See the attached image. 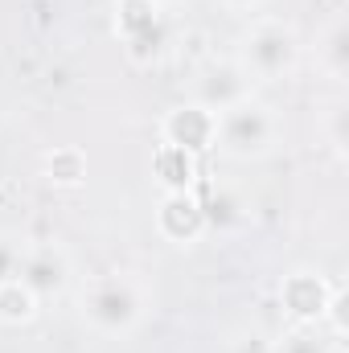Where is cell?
<instances>
[{
	"label": "cell",
	"mask_w": 349,
	"mask_h": 353,
	"mask_svg": "<svg viewBox=\"0 0 349 353\" xmlns=\"http://www.w3.org/2000/svg\"><path fill=\"white\" fill-rule=\"evenodd\" d=\"M83 321L99 337H132L148 312V296L144 288L123 275V271H107V275H94L87 288H83Z\"/></svg>",
	"instance_id": "obj_1"
},
{
	"label": "cell",
	"mask_w": 349,
	"mask_h": 353,
	"mask_svg": "<svg viewBox=\"0 0 349 353\" xmlns=\"http://www.w3.org/2000/svg\"><path fill=\"white\" fill-rule=\"evenodd\" d=\"M279 119L259 99H243L214 115V148L230 161H259L275 148Z\"/></svg>",
	"instance_id": "obj_2"
},
{
	"label": "cell",
	"mask_w": 349,
	"mask_h": 353,
	"mask_svg": "<svg viewBox=\"0 0 349 353\" xmlns=\"http://www.w3.org/2000/svg\"><path fill=\"white\" fill-rule=\"evenodd\" d=\"M300 62V33L288 21H255L243 33V50H239V66L247 70L251 83H279L296 70Z\"/></svg>",
	"instance_id": "obj_3"
},
{
	"label": "cell",
	"mask_w": 349,
	"mask_h": 353,
	"mask_svg": "<svg viewBox=\"0 0 349 353\" xmlns=\"http://www.w3.org/2000/svg\"><path fill=\"white\" fill-rule=\"evenodd\" d=\"M115 37L136 66H157L173 50V25L152 0H115Z\"/></svg>",
	"instance_id": "obj_4"
},
{
	"label": "cell",
	"mask_w": 349,
	"mask_h": 353,
	"mask_svg": "<svg viewBox=\"0 0 349 353\" xmlns=\"http://www.w3.org/2000/svg\"><path fill=\"white\" fill-rule=\"evenodd\" d=\"M333 283L325 279V275H317V271H292V275H283V283H279V304H283V312L296 321V325H321L325 321V308H329V300H333Z\"/></svg>",
	"instance_id": "obj_5"
},
{
	"label": "cell",
	"mask_w": 349,
	"mask_h": 353,
	"mask_svg": "<svg viewBox=\"0 0 349 353\" xmlns=\"http://www.w3.org/2000/svg\"><path fill=\"white\" fill-rule=\"evenodd\" d=\"M251 99V79L239 62H210L197 70V83H193V103L206 107V111H226L235 103Z\"/></svg>",
	"instance_id": "obj_6"
},
{
	"label": "cell",
	"mask_w": 349,
	"mask_h": 353,
	"mask_svg": "<svg viewBox=\"0 0 349 353\" xmlns=\"http://www.w3.org/2000/svg\"><path fill=\"white\" fill-rule=\"evenodd\" d=\"M37 300L46 296H58L66 292L70 283V255L58 247V243H41V247H25V259H21V275H17Z\"/></svg>",
	"instance_id": "obj_7"
},
{
	"label": "cell",
	"mask_w": 349,
	"mask_h": 353,
	"mask_svg": "<svg viewBox=\"0 0 349 353\" xmlns=\"http://www.w3.org/2000/svg\"><path fill=\"white\" fill-rule=\"evenodd\" d=\"M157 230H161V239H169L173 247H193V243L210 230L206 205H201L193 193H165L161 205H157Z\"/></svg>",
	"instance_id": "obj_8"
},
{
	"label": "cell",
	"mask_w": 349,
	"mask_h": 353,
	"mask_svg": "<svg viewBox=\"0 0 349 353\" xmlns=\"http://www.w3.org/2000/svg\"><path fill=\"white\" fill-rule=\"evenodd\" d=\"M161 144L185 148V152H193V157L210 152V148H214V111H206V107H197V103L173 107V111L161 119Z\"/></svg>",
	"instance_id": "obj_9"
},
{
	"label": "cell",
	"mask_w": 349,
	"mask_h": 353,
	"mask_svg": "<svg viewBox=\"0 0 349 353\" xmlns=\"http://www.w3.org/2000/svg\"><path fill=\"white\" fill-rule=\"evenodd\" d=\"M201 176V165L193 152L173 148V144H157L152 152V181L165 189V193H189Z\"/></svg>",
	"instance_id": "obj_10"
},
{
	"label": "cell",
	"mask_w": 349,
	"mask_h": 353,
	"mask_svg": "<svg viewBox=\"0 0 349 353\" xmlns=\"http://www.w3.org/2000/svg\"><path fill=\"white\" fill-rule=\"evenodd\" d=\"M41 173L54 189H79L87 181V152L74 148V144H62V148H50L46 161H41Z\"/></svg>",
	"instance_id": "obj_11"
},
{
	"label": "cell",
	"mask_w": 349,
	"mask_h": 353,
	"mask_svg": "<svg viewBox=\"0 0 349 353\" xmlns=\"http://www.w3.org/2000/svg\"><path fill=\"white\" fill-rule=\"evenodd\" d=\"M37 308H41V300H37L21 279L0 283V325L21 329V325H29V321L37 316Z\"/></svg>",
	"instance_id": "obj_12"
},
{
	"label": "cell",
	"mask_w": 349,
	"mask_h": 353,
	"mask_svg": "<svg viewBox=\"0 0 349 353\" xmlns=\"http://www.w3.org/2000/svg\"><path fill=\"white\" fill-rule=\"evenodd\" d=\"M325 345L321 325H292L279 341H271V353H325Z\"/></svg>",
	"instance_id": "obj_13"
},
{
	"label": "cell",
	"mask_w": 349,
	"mask_h": 353,
	"mask_svg": "<svg viewBox=\"0 0 349 353\" xmlns=\"http://www.w3.org/2000/svg\"><path fill=\"white\" fill-rule=\"evenodd\" d=\"M321 62H325V70H329L333 79H341L349 70V46H346V25H341V21L325 33V41H321Z\"/></svg>",
	"instance_id": "obj_14"
},
{
	"label": "cell",
	"mask_w": 349,
	"mask_h": 353,
	"mask_svg": "<svg viewBox=\"0 0 349 353\" xmlns=\"http://www.w3.org/2000/svg\"><path fill=\"white\" fill-rule=\"evenodd\" d=\"M21 259H25V239L0 230V283H8V279L21 275Z\"/></svg>",
	"instance_id": "obj_15"
},
{
	"label": "cell",
	"mask_w": 349,
	"mask_h": 353,
	"mask_svg": "<svg viewBox=\"0 0 349 353\" xmlns=\"http://www.w3.org/2000/svg\"><path fill=\"white\" fill-rule=\"evenodd\" d=\"M226 353H271V341H267L263 333H243V337L230 341V350Z\"/></svg>",
	"instance_id": "obj_16"
},
{
	"label": "cell",
	"mask_w": 349,
	"mask_h": 353,
	"mask_svg": "<svg viewBox=\"0 0 349 353\" xmlns=\"http://www.w3.org/2000/svg\"><path fill=\"white\" fill-rule=\"evenodd\" d=\"M226 4H230V8H255L259 0H226Z\"/></svg>",
	"instance_id": "obj_17"
},
{
	"label": "cell",
	"mask_w": 349,
	"mask_h": 353,
	"mask_svg": "<svg viewBox=\"0 0 349 353\" xmlns=\"http://www.w3.org/2000/svg\"><path fill=\"white\" fill-rule=\"evenodd\" d=\"M325 353H349V350H346V341H329V345H325Z\"/></svg>",
	"instance_id": "obj_18"
},
{
	"label": "cell",
	"mask_w": 349,
	"mask_h": 353,
	"mask_svg": "<svg viewBox=\"0 0 349 353\" xmlns=\"http://www.w3.org/2000/svg\"><path fill=\"white\" fill-rule=\"evenodd\" d=\"M152 4H161V8H169V4H177V0H152Z\"/></svg>",
	"instance_id": "obj_19"
}]
</instances>
